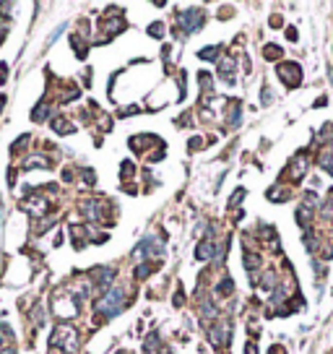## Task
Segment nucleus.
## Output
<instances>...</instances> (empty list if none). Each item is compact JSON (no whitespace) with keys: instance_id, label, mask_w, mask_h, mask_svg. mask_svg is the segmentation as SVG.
Returning a JSON list of instances; mask_svg holds the SVG:
<instances>
[{"instance_id":"nucleus-18","label":"nucleus","mask_w":333,"mask_h":354,"mask_svg":"<svg viewBox=\"0 0 333 354\" xmlns=\"http://www.w3.org/2000/svg\"><path fill=\"white\" fill-rule=\"evenodd\" d=\"M278 55H281V50H278L276 44H268V47H266V57L268 60H278Z\"/></svg>"},{"instance_id":"nucleus-16","label":"nucleus","mask_w":333,"mask_h":354,"mask_svg":"<svg viewBox=\"0 0 333 354\" xmlns=\"http://www.w3.org/2000/svg\"><path fill=\"white\" fill-rule=\"evenodd\" d=\"M216 52H219V47H206V50L198 52V57H203V60H216Z\"/></svg>"},{"instance_id":"nucleus-8","label":"nucleus","mask_w":333,"mask_h":354,"mask_svg":"<svg viewBox=\"0 0 333 354\" xmlns=\"http://www.w3.org/2000/svg\"><path fill=\"white\" fill-rule=\"evenodd\" d=\"M195 255H198L201 261H206V258H214V255H216V245H214V242H208V240H206V242H201V245H198V250H195Z\"/></svg>"},{"instance_id":"nucleus-9","label":"nucleus","mask_w":333,"mask_h":354,"mask_svg":"<svg viewBox=\"0 0 333 354\" xmlns=\"http://www.w3.org/2000/svg\"><path fill=\"white\" fill-rule=\"evenodd\" d=\"M94 276L99 279V287H110V281L115 279V271L112 268H99V271H94Z\"/></svg>"},{"instance_id":"nucleus-3","label":"nucleus","mask_w":333,"mask_h":354,"mask_svg":"<svg viewBox=\"0 0 333 354\" xmlns=\"http://www.w3.org/2000/svg\"><path fill=\"white\" fill-rule=\"evenodd\" d=\"M63 338V349L65 352H75V344H78V336H75V331L71 328V326H60L57 331H55V336H52V341H60Z\"/></svg>"},{"instance_id":"nucleus-10","label":"nucleus","mask_w":333,"mask_h":354,"mask_svg":"<svg viewBox=\"0 0 333 354\" xmlns=\"http://www.w3.org/2000/svg\"><path fill=\"white\" fill-rule=\"evenodd\" d=\"M143 352L146 354H156L159 352V334H151L146 338V346H143Z\"/></svg>"},{"instance_id":"nucleus-6","label":"nucleus","mask_w":333,"mask_h":354,"mask_svg":"<svg viewBox=\"0 0 333 354\" xmlns=\"http://www.w3.org/2000/svg\"><path fill=\"white\" fill-rule=\"evenodd\" d=\"M307 159H305V156H297V159H294V169H292V183H299V180H302V175H305V172H307Z\"/></svg>"},{"instance_id":"nucleus-14","label":"nucleus","mask_w":333,"mask_h":354,"mask_svg":"<svg viewBox=\"0 0 333 354\" xmlns=\"http://www.w3.org/2000/svg\"><path fill=\"white\" fill-rule=\"evenodd\" d=\"M297 219H299V224H302V227H305V224H307V219H310V206H307V203H305V206H299V208H297Z\"/></svg>"},{"instance_id":"nucleus-5","label":"nucleus","mask_w":333,"mask_h":354,"mask_svg":"<svg viewBox=\"0 0 333 354\" xmlns=\"http://www.w3.org/2000/svg\"><path fill=\"white\" fill-rule=\"evenodd\" d=\"M164 253V242L159 237H148V240H143V242L135 247V255H162Z\"/></svg>"},{"instance_id":"nucleus-24","label":"nucleus","mask_w":333,"mask_h":354,"mask_svg":"<svg viewBox=\"0 0 333 354\" xmlns=\"http://www.w3.org/2000/svg\"><path fill=\"white\" fill-rule=\"evenodd\" d=\"M245 354H258V349H255V344H247V349H245Z\"/></svg>"},{"instance_id":"nucleus-7","label":"nucleus","mask_w":333,"mask_h":354,"mask_svg":"<svg viewBox=\"0 0 333 354\" xmlns=\"http://www.w3.org/2000/svg\"><path fill=\"white\" fill-rule=\"evenodd\" d=\"M226 334H229V326H216V328H211V341H214L216 346H224L226 341Z\"/></svg>"},{"instance_id":"nucleus-2","label":"nucleus","mask_w":333,"mask_h":354,"mask_svg":"<svg viewBox=\"0 0 333 354\" xmlns=\"http://www.w3.org/2000/svg\"><path fill=\"white\" fill-rule=\"evenodd\" d=\"M276 73L284 78L286 86H299L302 84V71H299L297 63H281L276 68Z\"/></svg>"},{"instance_id":"nucleus-17","label":"nucleus","mask_w":333,"mask_h":354,"mask_svg":"<svg viewBox=\"0 0 333 354\" xmlns=\"http://www.w3.org/2000/svg\"><path fill=\"white\" fill-rule=\"evenodd\" d=\"M216 292H219L222 297H224V295H229V292H232V279H222V284H219V289H216Z\"/></svg>"},{"instance_id":"nucleus-1","label":"nucleus","mask_w":333,"mask_h":354,"mask_svg":"<svg viewBox=\"0 0 333 354\" xmlns=\"http://www.w3.org/2000/svg\"><path fill=\"white\" fill-rule=\"evenodd\" d=\"M123 307H125V289L123 287H115V289H110L107 295L99 299L96 313L104 315V318H112V315H117Z\"/></svg>"},{"instance_id":"nucleus-12","label":"nucleus","mask_w":333,"mask_h":354,"mask_svg":"<svg viewBox=\"0 0 333 354\" xmlns=\"http://www.w3.org/2000/svg\"><path fill=\"white\" fill-rule=\"evenodd\" d=\"M232 73H234V63H232V60H224V63H222V78L232 81Z\"/></svg>"},{"instance_id":"nucleus-25","label":"nucleus","mask_w":333,"mask_h":354,"mask_svg":"<svg viewBox=\"0 0 333 354\" xmlns=\"http://www.w3.org/2000/svg\"><path fill=\"white\" fill-rule=\"evenodd\" d=\"M5 81V65H0V84Z\"/></svg>"},{"instance_id":"nucleus-28","label":"nucleus","mask_w":333,"mask_h":354,"mask_svg":"<svg viewBox=\"0 0 333 354\" xmlns=\"http://www.w3.org/2000/svg\"><path fill=\"white\" fill-rule=\"evenodd\" d=\"M274 354H284V349H278V346H276V349H274Z\"/></svg>"},{"instance_id":"nucleus-20","label":"nucleus","mask_w":333,"mask_h":354,"mask_svg":"<svg viewBox=\"0 0 333 354\" xmlns=\"http://www.w3.org/2000/svg\"><path fill=\"white\" fill-rule=\"evenodd\" d=\"M8 336H11V331L5 328L3 323H0V346H3V341H5V338H8Z\"/></svg>"},{"instance_id":"nucleus-23","label":"nucleus","mask_w":333,"mask_h":354,"mask_svg":"<svg viewBox=\"0 0 333 354\" xmlns=\"http://www.w3.org/2000/svg\"><path fill=\"white\" fill-rule=\"evenodd\" d=\"M286 39H292V42H297V32H294V29H286Z\"/></svg>"},{"instance_id":"nucleus-19","label":"nucleus","mask_w":333,"mask_h":354,"mask_svg":"<svg viewBox=\"0 0 333 354\" xmlns=\"http://www.w3.org/2000/svg\"><path fill=\"white\" fill-rule=\"evenodd\" d=\"M63 32H65V24H63V26H57V29H55V34H50V39H47V44H52V42H55V39H57V37L63 34Z\"/></svg>"},{"instance_id":"nucleus-22","label":"nucleus","mask_w":333,"mask_h":354,"mask_svg":"<svg viewBox=\"0 0 333 354\" xmlns=\"http://www.w3.org/2000/svg\"><path fill=\"white\" fill-rule=\"evenodd\" d=\"M148 32H151V34H154V37H162V34H159V32H162V24H154V26H151V29H148Z\"/></svg>"},{"instance_id":"nucleus-13","label":"nucleus","mask_w":333,"mask_h":354,"mask_svg":"<svg viewBox=\"0 0 333 354\" xmlns=\"http://www.w3.org/2000/svg\"><path fill=\"white\" fill-rule=\"evenodd\" d=\"M47 115H50V107H47L44 102H42V104H37V110L32 112V117H34V120H44Z\"/></svg>"},{"instance_id":"nucleus-27","label":"nucleus","mask_w":333,"mask_h":354,"mask_svg":"<svg viewBox=\"0 0 333 354\" xmlns=\"http://www.w3.org/2000/svg\"><path fill=\"white\" fill-rule=\"evenodd\" d=\"M3 104H5V96H0V110H3Z\"/></svg>"},{"instance_id":"nucleus-26","label":"nucleus","mask_w":333,"mask_h":354,"mask_svg":"<svg viewBox=\"0 0 333 354\" xmlns=\"http://www.w3.org/2000/svg\"><path fill=\"white\" fill-rule=\"evenodd\" d=\"M3 354H16V349H5Z\"/></svg>"},{"instance_id":"nucleus-4","label":"nucleus","mask_w":333,"mask_h":354,"mask_svg":"<svg viewBox=\"0 0 333 354\" xmlns=\"http://www.w3.org/2000/svg\"><path fill=\"white\" fill-rule=\"evenodd\" d=\"M180 24H183V29L187 34L190 32H198V29L203 26V13L201 11H185V13H180Z\"/></svg>"},{"instance_id":"nucleus-15","label":"nucleus","mask_w":333,"mask_h":354,"mask_svg":"<svg viewBox=\"0 0 333 354\" xmlns=\"http://www.w3.org/2000/svg\"><path fill=\"white\" fill-rule=\"evenodd\" d=\"M268 198L271 201H281V198H286V190H284V187H271V190H268Z\"/></svg>"},{"instance_id":"nucleus-11","label":"nucleus","mask_w":333,"mask_h":354,"mask_svg":"<svg viewBox=\"0 0 333 354\" xmlns=\"http://www.w3.org/2000/svg\"><path fill=\"white\" fill-rule=\"evenodd\" d=\"M52 128H55L57 133H73V130H75L73 123H68V120H55V123H52Z\"/></svg>"},{"instance_id":"nucleus-21","label":"nucleus","mask_w":333,"mask_h":354,"mask_svg":"<svg viewBox=\"0 0 333 354\" xmlns=\"http://www.w3.org/2000/svg\"><path fill=\"white\" fill-rule=\"evenodd\" d=\"M271 99H274V92H268V89H263V104H268Z\"/></svg>"}]
</instances>
